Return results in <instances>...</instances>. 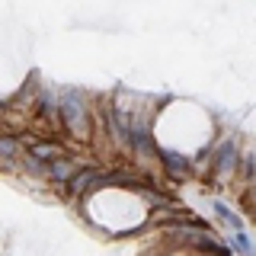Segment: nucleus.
Segmentation results:
<instances>
[{
    "label": "nucleus",
    "mask_w": 256,
    "mask_h": 256,
    "mask_svg": "<svg viewBox=\"0 0 256 256\" xmlns=\"http://www.w3.org/2000/svg\"><path fill=\"white\" fill-rule=\"evenodd\" d=\"M58 112H61V125L77 138H90V116H86V102L84 93L77 90H64L58 100Z\"/></svg>",
    "instance_id": "f257e3e1"
},
{
    "label": "nucleus",
    "mask_w": 256,
    "mask_h": 256,
    "mask_svg": "<svg viewBox=\"0 0 256 256\" xmlns=\"http://www.w3.org/2000/svg\"><path fill=\"white\" fill-rule=\"evenodd\" d=\"M80 170V160L74 157H58V160H52V164H45V180H52V182H68L70 176H74Z\"/></svg>",
    "instance_id": "39448f33"
},
{
    "label": "nucleus",
    "mask_w": 256,
    "mask_h": 256,
    "mask_svg": "<svg viewBox=\"0 0 256 256\" xmlns=\"http://www.w3.org/2000/svg\"><path fill=\"white\" fill-rule=\"evenodd\" d=\"M157 157H160V164L166 166V173H170L176 182H180V180H189V176H192V160H189V157L176 154V150H166V148H157Z\"/></svg>",
    "instance_id": "20e7f679"
},
{
    "label": "nucleus",
    "mask_w": 256,
    "mask_h": 256,
    "mask_svg": "<svg viewBox=\"0 0 256 256\" xmlns=\"http://www.w3.org/2000/svg\"><path fill=\"white\" fill-rule=\"evenodd\" d=\"M182 234L180 240H186L189 246H196L198 253H208V256H234V250H228V246H221V244H214L212 237L205 234V230H186V228H180Z\"/></svg>",
    "instance_id": "7ed1b4c3"
},
{
    "label": "nucleus",
    "mask_w": 256,
    "mask_h": 256,
    "mask_svg": "<svg viewBox=\"0 0 256 256\" xmlns=\"http://www.w3.org/2000/svg\"><path fill=\"white\" fill-rule=\"evenodd\" d=\"M234 246L244 256H253V246H250V237H246V230H234ZM234 246H230V250H234Z\"/></svg>",
    "instance_id": "9b49d317"
},
{
    "label": "nucleus",
    "mask_w": 256,
    "mask_h": 256,
    "mask_svg": "<svg viewBox=\"0 0 256 256\" xmlns=\"http://www.w3.org/2000/svg\"><path fill=\"white\" fill-rule=\"evenodd\" d=\"M212 208H214V214H218V218H221L224 224H230L234 230H244V221L237 218V212H234V208H228L224 202H212Z\"/></svg>",
    "instance_id": "9d476101"
},
{
    "label": "nucleus",
    "mask_w": 256,
    "mask_h": 256,
    "mask_svg": "<svg viewBox=\"0 0 256 256\" xmlns=\"http://www.w3.org/2000/svg\"><path fill=\"white\" fill-rule=\"evenodd\" d=\"M26 154V148H22L20 138H10V134H0V166L4 170H13V164Z\"/></svg>",
    "instance_id": "0eeeda50"
},
{
    "label": "nucleus",
    "mask_w": 256,
    "mask_h": 256,
    "mask_svg": "<svg viewBox=\"0 0 256 256\" xmlns=\"http://www.w3.org/2000/svg\"><path fill=\"white\" fill-rule=\"evenodd\" d=\"M29 157L42 160V164H52V160L64 157V148L58 141H29Z\"/></svg>",
    "instance_id": "6e6552de"
},
{
    "label": "nucleus",
    "mask_w": 256,
    "mask_h": 256,
    "mask_svg": "<svg viewBox=\"0 0 256 256\" xmlns=\"http://www.w3.org/2000/svg\"><path fill=\"white\" fill-rule=\"evenodd\" d=\"M237 144L234 141H224L221 148H218V154H214V176H228V173H234V166H237Z\"/></svg>",
    "instance_id": "423d86ee"
},
{
    "label": "nucleus",
    "mask_w": 256,
    "mask_h": 256,
    "mask_svg": "<svg viewBox=\"0 0 256 256\" xmlns=\"http://www.w3.org/2000/svg\"><path fill=\"white\" fill-rule=\"evenodd\" d=\"M100 176H102V170H100V166H80V170H77L74 176H70L68 182H64V189H68V196L77 202V198H84L90 189H96Z\"/></svg>",
    "instance_id": "f03ea898"
},
{
    "label": "nucleus",
    "mask_w": 256,
    "mask_h": 256,
    "mask_svg": "<svg viewBox=\"0 0 256 256\" xmlns=\"http://www.w3.org/2000/svg\"><path fill=\"white\" fill-rule=\"evenodd\" d=\"M38 116H42L45 122H52V125H61L58 96H54V93H48V90H42V93H38Z\"/></svg>",
    "instance_id": "1a4fd4ad"
}]
</instances>
